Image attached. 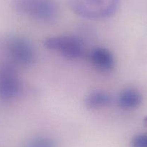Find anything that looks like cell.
Wrapping results in <instances>:
<instances>
[{
	"label": "cell",
	"mask_w": 147,
	"mask_h": 147,
	"mask_svg": "<svg viewBox=\"0 0 147 147\" xmlns=\"http://www.w3.org/2000/svg\"><path fill=\"white\" fill-rule=\"evenodd\" d=\"M6 49L11 61L19 66H28L35 62V50L31 43L23 38L11 37L7 41Z\"/></svg>",
	"instance_id": "obj_3"
},
{
	"label": "cell",
	"mask_w": 147,
	"mask_h": 147,
	"mask_svg": "<svg viewBox=\"0 0 147 147\" xmlns=\"http://www.w3.org/2000/svg\"><path fill=\"white\" fill-rule=\"evenodd\" d=\"M132 147H147V134H141L134 137L131 142Z\"/></svg>",
	"instance_id": "obj_10"
},
{
	"label": "cell",
	"mask_w": 147,
	"mask_h": 147,
	"mask_svg": "<svg viewBox=\"0 0 147 147\" xmlns=\"http://www.w3.org/2000/svg\"><path fill=\"white\" fill-rule=\"evenodd\" d=\"M90 60L99 70L110 71L115 66V60L111 52L105 48H96L90 54Z\"/></svg>",
	"instance_id": "obj_6"
},
{
	"label": "cell",
	"mask_w": 147,
	"mask_h": 147,
	"mask_svg": "<svg viewBox=\"0 0 147 147\" xmlns=\"http://www.w3.org/2000/svg\"><path fill=\"white\" fill-rule=\"evenodd\" d=\"M48 49L56 51L69 59H79L84 54L82 42L76 37L60 35L49 38L44 42Z\"/></svg>",
	"instance_id": "obj_4"
},
{
	"label": "cell",
	"mask_w": 147,
	"mask_h": 147,
	"mask_svg": "<svg viewBox=\"0 0 147 147\" xmlns=\"http://www.w3.org/2000/svg\"><path fill=\"white\" fill-rule=\"evenodd\" d=\"M146 123H147V118H146Z\"/></svg>",
	"instance_id": "obj_11"
},
{
	"label": "cell",
	"mask_w": 147,
	"mask_h": 147,
	"mask_svg": "<svg viewBox=\"0 0 147 147\" xmlns=\"http://www.w3.org/2000/svg\"><path fill=\"white\" fill-rule=\"evenodd\" d=\"M26 147H56V144L51 138L39 136L28 141Z\"/></svg>",
	"instance_id": "obj_9"
},
{
	"label": "cell",
	"mask_w": 147,
	"mask_h": 147,
	"mask_svg": "<svg viewBox=\"0 0 147 147\" xmlns=\"http://www.w3.org/2000/svg\"><path fill=\"white\" fill-rule=\"evenodd\" d=\"M141 95L138 92L133 89H127L120 94L118 103L124 109L136 108L141 103Z\"/></svg>",
	"instance_id": "obj_7"
},
{
	"label": "cell",
	"mask_w": 147,
	"mask_h": 147,
	"mask_svg": "<svg viewBox=\"0 0 147 147\" xmlns=\"http://www.w3.org/2000/svg\"><path fill=\"white\" fill-rule=\"evenodd\" d=\"M111 96L104 91H94L90 93L85 100L86 106L89 108H101L110 104Z\"/></svg>",
	"instance_id": "obj_8"
},
{
	"label": "cell",
	"mask_w": 147,
	"mask_h": 147,
	"mask_svg": "<svg viewBox=\"0 0 147 147\" xmlns=\"http://www.w3.org/2000/svg\"><path fill=\"white\" fill-rule=\"evenodd\" d=\"M20 82L15 69L7 63H0V98L12 100L20 92Z\"/></svg>",
	"instance_id": "obj_5"
},
{
	"label": "cell",
	"mask_w": 147,
	"mask_h": 147,
	"mask_svg": "<svg viewBox=\"0 0 147 147\" xmlns=\"http://www.w3.org/2000/svg\"><path fill=\"white\" fill-rule=\"evenodd\" d=\"M119 0H69V7L76 15L88 19L109 18L115 13Z\"/></svg>",
	"instance_id": "obj_1"
},
{
	"label": "cell",
	"mask_w": 147,
	"mask_h": 147,
	"mask_svg": "<svg viewBox=\"0 0 147 147\" xmlns=\"http://www.w3.org/2000/svg\"><path fill=\"white\" fill-rule=\"evenodd\" d=\"M14 4L20 12L41 21L53 20L59 12L54 0H14Z\"/></svg>",
	"instance_id": "obj_2"
}]
</instances>
